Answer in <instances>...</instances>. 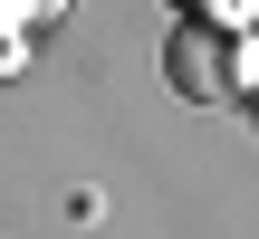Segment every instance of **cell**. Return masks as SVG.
Segmentation results:
<instances>
[{
    "mask_svg": "<svg viewBox=\"0 0 259 239\" xmlns=\"http://www.w3.org/2000/svg\"><path fill=\"white\" fill-rule=\"evenodd\" d=\"M173 86H183V96H221V86H231V48H221L211 29H183V38H173Z\"/></svg>",
    "mask_w": 259,
    "mask_h": 239,
    "instance_id": "6da1fadb",
    "label": "cell"
}]
</instances>
